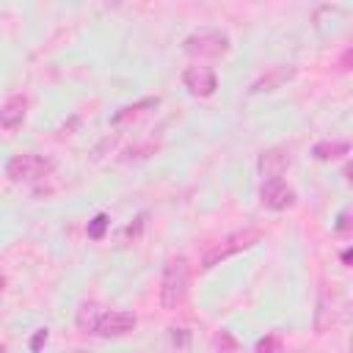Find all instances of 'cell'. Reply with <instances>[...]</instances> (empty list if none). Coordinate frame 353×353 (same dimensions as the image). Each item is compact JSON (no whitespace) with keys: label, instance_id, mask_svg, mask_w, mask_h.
<instances>
[{"label":"cell","instance_id":"6da1fadb","mask_svg":"<svg viewBox=\"0 0 353 353\" xmlns=\"http://www.w3.org/2000/svg\"><path fill=\"white\" fill-rule=\"evenodd\" d=\"M188 279H190L188 259L182 254L171 256L165 262V268H163V284H160V303H163V309H176L185 301Z\"/></svg>","mask_w":353,"mask_h":353},{"label":"cell","instance_id":"7a4b0ae2","mask_svg":"<svg viewBox=\"0 0 353 353\" xmlns=\"http://www.w3.org/2000/svg\"><path fill=\"white\" fill-rule=\"evenodd\" d=\"M256 240H259V232H256V229H245V232L229 234L226 240L215 243V245H212V248H210V251L201 256V268H204V270H210V268H215V265L226 262L229 256H234V254H240V251L251 248Z\"/></svg>","mask_w":353,"mask_h":353},{"label":"cell","instance_id":"3957f363","mask_svg":"<svg viewBox=\"0 0 353 353\" xmlns=\"http://www.w3.org/2000/svg\"><path fill=\"white\" fill-rule=\"evenodd\" d=\"M182 50L193 58H221L229 52V36L221 30H199L182 41Z\"/></svg>","mask_w":353,"mask_h":353},{"label":"cell","instance_id":"277c9868","mask_svg":"<svg viewBox=\"0 0 353 353\" xmlns=\"http://www.w3.org/2000/svg\"><path fill=\"white\" fill-rule=\"evenodd\" d=\"M50 171H52V163L39 157V154H17L6 165V176L11 182H33V179H41Z\"/></svg>","mask_w":353,"mask_h":353},{"label":"cell","instance_id":"5b68a950","mask_svg":"<svg viewBox=\"0 0 353 353\" xmlns=\"http://www.w3.org/2000/svg\"><path fill=\"white\" fill-rule=\"evenodd\" d=\"M259 201H262V207L281 212V210H287V207L295 204V190L281 176L279 179H262V185H259Z\"/></svg>","mask_w":353,"mask_h":353},{"label":"cell","instance_id":"8992f818","mask_svg":"<svg viewBox=\"0 0 353 353\" xmlns=\"http://www.w3.org/2000/svg\"><path fill=\"white\" fill-rule=\"evenodd\" d=\"M182 83L193 97H212L218 88V77L210 66H188L182 72Z\"/></svg>","mask_w":353,"mask_h":353},{"label":"cell","instance_id":"52a82bcc","mask_svg":"<svg viewBox=\"0 0 353 353\" xmlns=\"http://www.w3.org/2000/svg\"><path fill=\"white\" fill-rule=\"evenodd\" d=\"M298 74V69L292 66V63H279V66H270V69H265L254 83H251V88H248V94H265V91H276V88H281L284 83H290L292 77Z\"/></svg>","mask_w":353,"mask_h":353},{"label":"cell","instance_id":"ba28073f","mask_svg":"<svg viewBox=\"0 0 353 353\" xmlns=\"http://www.w3.org/2000/svg\"><path fill=\"white\" fill-rule=\"evenodd\" d=\"M135 325H138V320H135V314H130V312H105V314L99 317L94 334H99V336H124V334H130Z\"/></svg>","mask_w":353,"mask_h":353},{"label":"cell","instance_id":"9c48e42d","mask_svg":"<svg viewBox=\"0 0 353 353\" xmlns=\"http://www.w3.org/2000/svg\"><path fill=\"white\" fill-rule=\"evenodd\" d=\"M287 168H290V152L279 149V146L262 152L259 160H256V171L262 174V179H279Z\"/></svg>","mask_w":353,"mask_h":353},{"label":"cell","instance_id":"30bf717a","mask_svg":"<svg viewBox=\"0 0 353 353\" xmlns=\"http://www.w3.org/2000/svg\"><path fill=\"white\" fill-rule=\"evenodd\" d=\"M25 113H28V99L25 97L6 99L3 108H0V127L3 130H17L22 124V119H25Z\"/></svg>","mask_w":353,"mask_h":353},{"label":"cell","instance_id":"8fae6325","mask_svg":"<svg viewBox=\"0 0 353 353\" xmlns=\"http://www.w3.org/2000/svg\"><path fill=\"white\" fill-rule=\"evenodd\" d=\"M157 105H160L157 97H146V99H141V102H135V105H127V108H121L119 113H113L110 124H113V127H121V124H127V121H135V119L146 116L152 108H157Z\"/></svg>","mask_w":353,"mask_h":353},{"label":"cell","instance_id":"7c38bea8","mask_svg":"<svg viewBox=\"0 0 353 353\" xmlns=\"http://www.w3.org/2000/svg\"><path fill=\"white\" fill-rule=\"evenodd\" d=\"M347 152H350V143H347V141H320V143H314V149H312L314 160H320V163L339 160V157H345Z\"/></svg>","mask_w":353,"mask_h":353},{"label":"cell","instance_id":"4fadbf2b","mask_svg":"<svg viewBox=\"0 0 353 353\" xmlns=\"http://www.w3.org/2000/svg\"><path fill=\"white\" fill-rule=\"evenodd\" d=\"M99 317H102V312H99V306L94 303V301H88V303H83L80 309H77V328L80 331H85V334H94L97 331V323H99Z\"/></svg>","mask_w":353,"mask_h":353},{"label":"cell","instance_id":"5bb4252c","mask_svg":"<svg viewBox=\"0 0 353 353\" xmlns=\"http://www.w3.org/2000/svg\"><path fill=\"white\" fill-rule=\"evenodd\" d=\"M108 226H110V218H108L105 212H97V215L88 221V229H85V232H88L91 240H102L105 232H108Z\"/></svg>","mask_w":353,"mask_h":353},{"label":"cell","instance_id":"9a60e30c","mask_svg":"<svg viewBox=\"0 0 353 353\" xmlns=\"http://www.w3.org/2000/svg\"><path fill=\"white\" fill-rule=\"evenodd\" d=\"M254 353H281V339H279L276 334H268V336H262V339L256 342Z\"/></svg>","mask_w":353,"mask_h":353},{"label":"cell","instance_id":"2e32d148","mask_svg":"<svg viewBox=\"0 0 353 353\" xmlns=\"http://www.w3.org/2000/svg\"><path fill=\"white\" fill-rule=\"evenodd\" d=\"M47 336H50V331H47V328H39V331L33 334V339H30V350H33V353H39V350H41V345L47 342Z\"/></svg>","mask_w":353,"mask_h":353},{"label":"cell","instance_id":"e0dca14e","mask_svg":"<svg viewBox=\"0 0 353 353\" xmlns=\"http://www.w3.org/2000/svg\"><path fill=\"white\" fill-rule=\"evenodd\" d=\"M215 345H218V347H226V350H234V347H237V342H234L226 331H221V334L215 336Z\"/></svg>","mask_w":353,"mask_h":353},{"label":"cell","instance_id":"ac0fdd59","mask_svg":"<svg viewBox=\"0 0 353 353\" xmlns=\"http://www.w3.org/2000/svg\"><path fill=\"white\" fill-rule=\"evenodd\" d=\"M350 229V215H347V210L345 212H339V221H336V232H347Z\"/></svg>","mask_w":353,"mask_h":353},{"label":"cell","instance_id":"d6986e66","mask_svg":"<svg viewBox=\"0 0 353 353\" xmlns=\"http://www.w3.org/2000/svg\"><path fill=\"white\" fill-rule=\"evenodd\" d=\"M350 55H353V50L347 47V50L342 52V58H339V69H342V72H347V69H350Z\"/></svg>","mask_w":353,"mask_h":353},{"label":"cell","instance_id":"ffe728a7","mask_svg":"<svg viewBox=\"0 0 353 353\" xmlns=\"http://www.w3.org/2000/svg\"><path fill=\"white\" fill-rule=\"evenodd\" d=\"M350 256H353V251H350V248H345V251H342V262H345V265H350Z\"/></svg>","mask_w":353,"mask_h":353},{"label":"cell","instance_id":"44dd1931","mask_svg":"<svg viewBox=\"0 0 353 353\" xmlns=\"http://www.w3.org/2000/svg\"><path fill=\"white\" fill-rule=\"evenodd\" d=\"M6 290V276H0V292Z\"/></svg>","mask_w":353,"mask_h":353},{"label":"cell","instance_id":"7402d4cb","mask_svg":"<svg viewBox=\"0 0 353 353\" xmlns=\"http://www.w3.org/2000/svg\"><path fill=\"white\" fill-rule=\"evenodd\" d=\"M0 353H6V345H0Z\"/></svg>","mask_w":353,"mask_h":353},{"label":"cell","instance_id":"603a6c76","mask_svg":"<svg viewBox=\"0 0 353 353\" xmlns=\"http://www.w3.org/2000/svg\"><path fill=\"white\" fill-rule=\"evenodd\" d=\"M298 353H303V350H298Z\"/></svg>","mask_w":353,"mask_h":353}]
</instances>
